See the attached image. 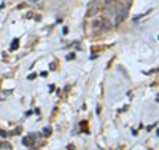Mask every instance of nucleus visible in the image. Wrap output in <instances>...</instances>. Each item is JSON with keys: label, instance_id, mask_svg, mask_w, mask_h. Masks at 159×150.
<instances>
[{"label": "nucleus", "instance_id": "3", "mask_svg": "<svg viewBox=\"0 0 159 150\" xmlns=\"http://www.w3.org/2000/svg\"><path fill=\"white\" fill-rule=\"evenodd\" d=\"M22 142H24V145H25V147H29V139H27V138H25Z\"/></svg>", "mask_w": 159, "mask_h": 150}, {"label": "nucleus", "instance_id": "1", "mask_svg": "<svg viewBox=\"0 0 159 150\" xmlns=\"http://www.w3.org/2000/svg\"><path fill=\"white\" fill-rule=\"evenodd\" d=\"M0 148H8V150H10L11 145H10L8 142H0Z\"/></svg>", "mask_w": 159, "mask_h": 150}, {"label": "nucleus", "instance_id": "4", "mask_svg": "<svg viewBox=\"0 0 159 150\" xmlns=\"http://www.w3.org/2000/svg\"><path fill=\"white\" fill-rule=\"evenodd\" d=\"M43 133H45V134H51V129H49V128H45Z\"/></svg>", "mask_w": 159, "mask_h": 150}, {"label": "nucleus", "instance_id": "2", "mask_svg": "<svg viewBox=\"0 0 159 150\" xmlns=\"http://www.w3.org/2000/svg\"><path fill=\"white\" fill-rule=\"evenodd\" d=\"M18 40H13V45H11V50H15V48H18Z\"/></svg>", "mask_w": 159, "mask_h": 150}]
</instances>
